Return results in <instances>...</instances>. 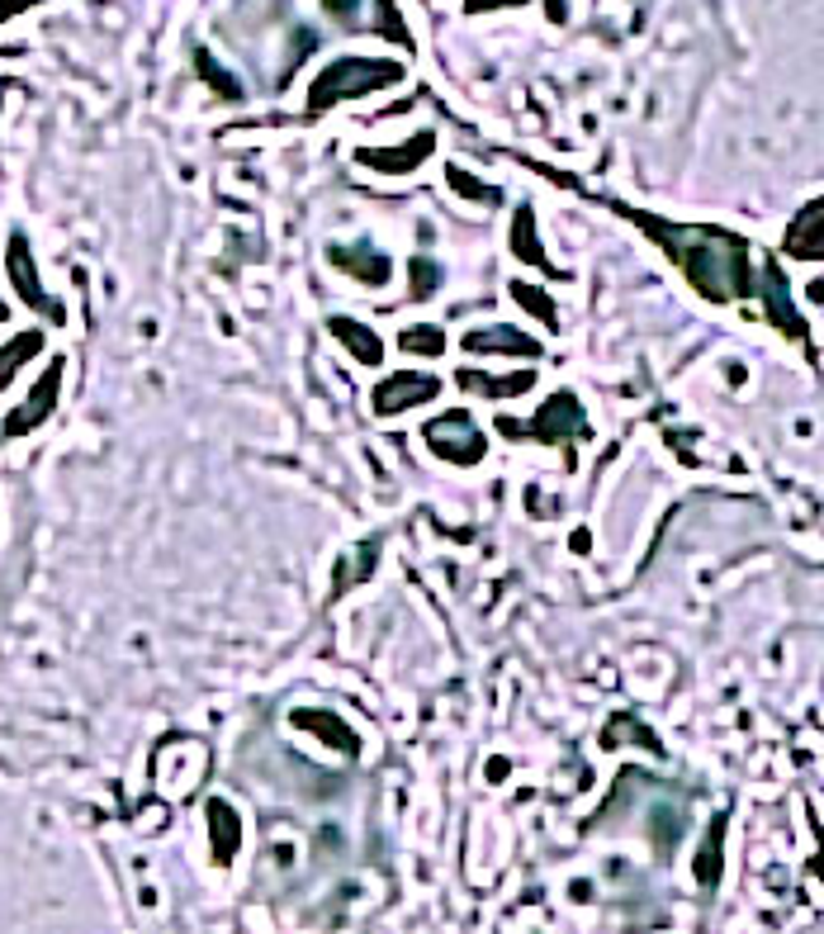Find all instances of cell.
I'll use <instances>...</instances> for the list:
<instances>
[{
	"instance_id": "obj_1",
	"label": "cell",
	"mask_w": 824,
	"mask_h": 934,
	"mask_svg": "<svg viewBox=\"0 0 824 934\" xmlns=\"http://www.w3.org/2000/svg\"><path fill=\"white\" fill-rule=\"evenodd\" d=\"M639 228L654 232L663 248L673 252V262L683 266V276L697 285L706 300L725 304V300H739L749 290V256H744V242L725 238L715 228H673L663 218H649L639 214Z\"/></svg>"
},
{
	"instance_id": "obj_2",
	"label": "cell",
	"mask_w": 824,
	"mask_h": 934,
	"mask_svg": "<svg viewBox=\"0 0 824 934\" xmlns=\"http://www.w3.org/2000/svg\"><path fill=\"white\" fill-rule=\"evenodd\" d=\"M403 81V67L398 62H384V58H337L313 76L308 86V114H327L342 100H360L370 90H384V86H398Z\"/></svg>"
},
{
	"instance_id": "obj_3",
	"label": "cell",
	"mask_w": 824,
	"mask_h": 934,
	"mask_svg": "<svg viewBox=\"0 0 824 934\" xmlns=\"http://www.w3.org/2000/svg\"><path fill=\"white\" fill-rule=\"evenodd\" d=\"M422 441L431 446V456H441L446 465H460V470H474L489 456V437L474 427L469 413H436V418L422 422Z\"/></svg>"
},
{
	"instance_id": "obj_4",
	"label": "cell",
	"mask_w": 824,
	"mask_h": 934,
	"mask_svg": "<svg viewBox=\"0 0 824 934\" xmlns=\"http://www.w3.org/2000/svg\"><path fill=\"white\" fill-rule=\"evenodd\" d=\"M446 389V380L441 375H417V370H394V375H384V380L375 384V394H370V404H375V413L379 418H398V413H413V408H422V404H431V399Z\"/></svg>"
},
{
	"instance_id": "obj_5",
	"label": "cell",
	"mask_w": 824,
	"mask_h": 934,
	"mask_svg": "<svg viewBox=\"0 0 824 934\" xmlns=\"http://www.w3.org/2000/svg\"><path fill=\"white\" fill-rule=\"evenodd\" d=\"M5 270H10V285L34 314H48V323H67V308H62L52 294L43 290L38 280V266H34V252H29V238L24 232H10V248H5Z\"/></svg>"
},
{
	"instance_id": "obj_6",
	"label": "cell",
	"mask_w": 824,
	"mask_h": 934,
	"mask_svg": "<svg viewBox=\"0 0 824 934\" xmlns=\"http://www.w3.org/2000/svg\"><path fill=\"white\" fill-rule=\"evenodd\" d=\"M507 437H535V441H545V446H555V441H569L573 432H583V408H579V399L573 394H549L545 404H541V413L527 422V427H517V422H498Z\"/></svg>"
},
{
	"instance_id": "obj_7",
	"label": "cell",
	"mask_w": 824,
	"mask_h": 934,
	"mask_svg": "<svg viewBox=\"0 0 824 934\" xmlns=\"http://www.w3.org/2000/svg\"><path fill=\"white\" fill-rule=\"evenodd\" d=\"M58 394H62V361H52L43 370V380L29 389V399L0 422V437H24V432H34V427H43L52 418V408H58Z\"/></svg>"
},
{
	"instance_id": "obj_8",
	"label": "cell",
	"mask_w": 824,
	"mask_h": 934,
	"mask_svg": "<svg viewBox=\"0 0 824 934\" xmlns=\"http://www.w3.org/2000/svg\"><path fill=\"white\" fill-rule=\"evenodd\" d=\"M431 152H436V134L422 128V134L403 138L398 148H360L356 162L370 166V172H384V176H408V172H417V166L431 157Z\"/></svg>"
},
{
	"instance_id": "obj_9",
	"label": "cell",
	"mask_w": 824,
	"mask_h": 934,
	"mask_svg": "<svg viewBox=\"0 0 824 934\" xmlns=\"http://www.w3.org/2000/svg\"><path fill=\"white\" fill-rule=\"evenodd\" d=\"M465 352L474 356H541V342L521 328H507V323H493V328H474L460 337Z\"/></svg>"
},
{
	"instance_id": "obj_10",
	"label": "cell",
	"mask_w": 824,
	"mask_h": 934,
	"mask_svg": "<svg viewBox=\"0 0 824 934\" xmlns=\"http://www.w3.org/2000/svg\"><path fill=\"white\" fill-rule=\"evenodd\" d=\"M327 256H332L337 270H346V276H356L360 285H389V276H394V262H389L379 248H370V242H351V248H327Z\"/></svg>"
},
{
	"instance_id": "obj_11",
	"label": "cell",
	"mask_w": 824,
	"mask_h": 934,
	"mask_svg": "<svg viewBox=\"0 0 824 934\" xmlns=\"http://www.w3.org/2000/svg\"><path fill=\"white\" fill-rule=\"evenodd\" d=\"M299 731H313L318 741H327L337 749V755H346V759H356L360 755V741H356V731L342 721V717H332V711H318V707H299L294 717H290Z\"/></svg>"
},
{
	"instance_id": "obj_12",
	"label": "cell",
	"mask_w": 824,
	"mask_h": 934,
	"mask_svg": "<svg viewBox=\"0 0 824 934\" xmlns=\"http://www.w3.org/2000/svg\"><path fill=\"white\" fill-rule=\"evenodd\" d=\"M204 816H208V845H214V863H232V859H238V849H242V821H238V811H232L224 797H208Z\"/></svg>"
},
{
	"instance_id": "obj_13",
	"label": "cell",
	"mask_w": 824,
	"mask_h": 934,
	"mask_svg": "<svg viewBox=\"0 0 824 934\" xmlns=\"http://www.w3.org/2000/svg\"><path fill=\"white\" fill-rule=\"evenodd\" d=\"M327 328H332V337L360 361V366H384V337H379L375 328H365L360 318H342V314H337Z\"/></svg>"
},
{
	"instance_id": "obj_14",
	"label": "cell",
	"mask_w": 824,
	"mask_h": 934,
	"mask_svg": "<svg viewBox=\"0 0 824 934\" xmlns=\"http://www.w3.org/2000/svg\"><path fill=\"white\" fill-rule=\"evenodd\" d=\"M787 252L801 256V262H815V256H824V200L806 204V210L791 218V228H787Z\"/></svg>"
},
{
	"instance_id": "obj_15",
	"label": "cell",
	"mask_w": 824,
	"mask_h": 934,
	"mask_svg": "<svg viewBox=\"0 0 824 934\" xmlns=\"http://www.w3.org/2000/svg\"><path fill=\"white\" fill-rule=\"evenodd\" d=\"M455 384L483 399H521L535 384V370H517V375H489V370H460Z\"/></svg>"
},
{
	"instance_id": "obj_16",
	"label": "cell",
	"mask_w": 824,
	"mask_h": 934,
	"mask_svg": "<svg viewBox=\"0 0 824 934\" xmlns=\"http://www.w3.org/2000/svg\"><path fill=\"white\" fill-rule=\"evenodd\" d=\"M38 352H43V332H38V328L20 332V337H10V342L0 346V394H5V389L20 380V370L29 366V361H34Z\"/></svg>"
},
{
	"instance_id": "obj_17",
	"label": "cell",
	"mask_w": 824,
	"mask_h": 934,
	"mask_svg": "<svg viewBox=\"0 0 824 934\" xmlns=\"http://www.w3.org/2000/svg\"><path fill=\"white\" fill-rule=\"evenodd\" d=\"M512 256H517V262H527V266L549 270V276H559V270L545 262V248H541V232H535V210H531V204H521L517 218H512Z\"/></svg>"
},
{
	"instance_id": "obj_18",
	"label": "cell",
	"mask_w": 824,
	"mask_h": 934,
	"mask_svg": "<svg viewBox=\"0 0 824 934\" xmlns=\"http://www.w3.org/2000/svg\"><path fill=\"white\" fill-rule=\"evenodd\" d=\"M398 346L408 356H427V361H436V356H446V332L436 328V323H413V328H403L398 332Z\"/></svg>"
},
{
	"instance_id": "obj_19",
	"label": "cell",
	"mask_w": 824,
	"mask_h": 934,
	"mask_svg": "<svg viewBox=\"0 0 824 934\" xmlns=\"http://www.w3.org/2000/svg\"><path fill=\"white\" fill-rule=\"evenodd\" d=\"M721 840H725V816L721 821H711V835H706V845L697 854V882L701 887H715V882H721Z\"/></svg>"
},
{
	"instance_id": "obj_20",
	"label": "cell",
	"mask_w": 824,
	"mask_h": 934,
	"mask_svg": "<svg viewBox=\"0 0 824 934\" xmlns=\"http://www.w3.org/2000/svg\"><path fill=\"white\" fill-rule=\"evenodd\" d=\"M512 300L527 308V314H535L545 323V328H555L559 323V314H555V304H549V294L545 290H535V285H527V280H512Z\"/></svg>"
},
{
	"instance_id": "obj_21",
	"label": "cell",
	"mask_w": 824,
	"mask_h": 934,
	"mask_svg": "<svg viewBox=\"0 0 824 934\" xmlns=\"http://www.w3.org/2000/svg\"><path fill=\"white\" fill-rule=\"evenodd\" d=\"M194 67H200V76H204V81L214 86V90H218V96H224V100H238V96H242L238 76H228L224 67H218V62L208 58V48H194Z\"/></svg>"
},
{
	"instance_id": "obj_22",
	"label": "cell",
	"mask_w": 824,
	"mask_h": 934,
	"mask_svg": "<svg viewBox=\"0 0 824 934\" xmlns=\"http://www.w3.org/2000/svg\"><path fill=\"white\" fill-rule=\"evenodd\" d=\"M446 186H451L455 194H465V200H479V204H498V200H503V194L493 190V186H483L479 176L460 172V166H446Z\"/></svg>"
},
{
	"instance_id": "obj_23",
	"label": "cell",
	"mask_w": 824,
	"mask_h": 934,
	"mask_svg": "<svg viewBox=\"0 0 824 934\" xmlns=\"http://www.w3.org/2000/svg\"><path fill=\"white\" fill-rule=\"evenodd\" d=\"M375 29L384 38H394V43H403V48H413V34L403 29V15H398L394 0H375Z\"/></svg>"
},
{
	"instance_id": "obj_24",
	"label": "cell",
	"mask_w": 824,
	"mask_h": 934,
	"mask_svg": "<svg viewBox=\"0 0 824 934\" xmlns=\"http://www.w3.org/2000/svg\"><path fill=\"white\" fill-rule=\"evenodd\" d=\"M408 280H413V300H431V294L441 290V266L431 262V256H417L408 266Z\"/></svg>"
},
{
	"instance_id": "obj_25",
	"label": "cell",
	"mask_w": 824,
	"mask_h": 934,
	"mask_svg": "<svg viewBox=\"0 0 824 934\" xmlns=\"http://www.w3.org/2000/svg\"><path fill=\"white\" fill-rule=\"evenodd\" d=\"M375 569V546H365L356 560H342V569H337V583H332V598H342V589H351L356 579H365Z\"/></svg>"
},
{
	"instance_id": "obj_26",
	"label": "cell",
	"mask_w": 824,
	"mask_h": 934,
	"mask_svg": "<svg viewBox=\"0 0 824 934\" xmlns=\"http://www.w3.org/2000/svg\"><path fill=\"white\" fill-rule=\"evenodd\" d=\"M498 5H527V0H465L469 15H483V10H498Z\"/></svg>"
},
{
	"instance_id": "obj_27",
	"label": "cell",
	"mask_w": 824,
	"mask_h": 934,
	"mask_svg": "<svg viewBox=\"0 0 824 934\" xmlns=\"http://www.w3.org/2000/svg\"><path fill=\"white\" fill-rule=\"evenodd\" d=\"M322 5H327V15H337V20L356 15V0H322Z\"/></svg>"
},
{
	"instance_id": "obj_28",
	"label": "cell",
	"mask_w": 824,
	"mask_h": 934,
	"mask_svg": "<svg viewBox=\"0 0 824 934\" xmlns=\"http://www.w3.org/2000/svg\"><path fill=\"white\" fill-rule=\"evenodd\" d=\"M489 778H493V783H498V778H507V759H493V763H489Z\"/></svg>"
},
{
	"instance_id": "obj_29",
	"label": "cell",
	"mask_w": 824,
	"mask_h": 934,
	"mask_svg": "<svg viewBox=\"0 0 824 934\" xmlns=\"http://www.w3.org/2000/svg\"><path fill=\"white\" fill-rule=\"evenodd\" d=\"M549 20H565V0H549Z\"/></svg>"
},
{
	"instance_id": "obj_30",
	"label": "cell",
	"mask_w": 824,
	"mask_h": 934,
	"mask_svg": "<svg viewBox=\"0 0 824 934\" xmlns=\"http://www.w3.org/2000/svg\"><path fill=\"white\" fill-rule=\"evenodd\" d=\"M0 323H10V304L5 300H0Z\"/></svg>"
},
{
	"instance_id": "obj_31",
	"label": "cell",
	"mask_w": 824,
	"mask_h": 934,
	"mask_svg": "<svg viewBox=\"0 0 824 934\" xmlns=\"http://www.w3.org/2000/svg\"><path fill=\"white\" fill-rule=\"evenodd\" d=\"M820 873H824V859H820Z\"/></svg>"
}]
</instances>
